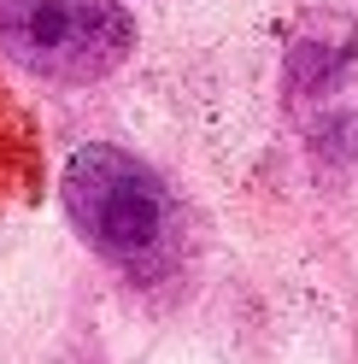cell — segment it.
Segmentation results:
<instances>
[{
	"instance_id": "6da1fadb",
	"label": "cell",
	"mask_w": 358,
	"mask_h": 364,
	"mask_svg": "<svg viewBox=\"0 0 358 364\" xmlns=\"http://www.w3.org/2000/svg\"><path fill=\"white\" fill-rule=\"evenodd\" d=\"M59 206L88 253L136 282L165 277L183 259V235H188L183 200L129 147L82 141L59 171Z\"/></svg>"
},
{
	"instance_id": "7a4b0ae2",
	"label": "cell",
	"mask_w": 358,
	"mask_h": 364,
	"mask_svg": "<svg viewBox=\"0 0 358 364\" xmlns=\"http://www.w3.org/2000/svg\"><path fill=\"white\" fill-rule=\"evenodd\" d=\"M136 53L124 0H0V59L53 88H94Z\"/></svg>"
},
{
	"instance_id": "3957f363",
	"label": "cell",
	"mask_w": 358,
	"mask_h": 364,
	"mask_svg": "<svg viewBox=\"0 0 358 364\" xmlns=\"http://www.w3.org/2000/svg\"><path fill=\"white\" fill-rule=\"evenodd\" d=\"M358 65V18L347 12H311L288 41V82L294 95H323Z\"/></svg>"
}]
</instances>
